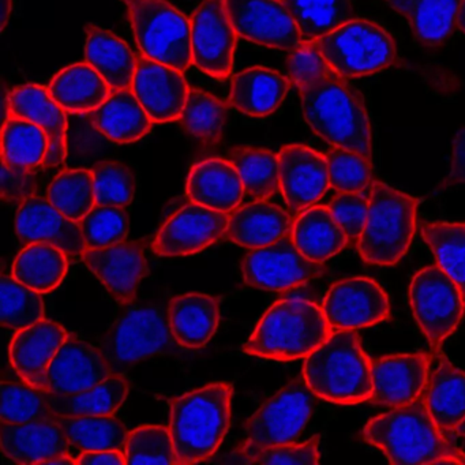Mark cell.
Wrapping results in <instances>:
<instances>
[{
    "label": "cell",
    "mask_w": 465,
    "mask_h": 465,
    "mask_svg": "<svg viewBox=\"0 0 465 465\" xmlns=\"http://www.w3.org/2000/svg\"><path fill=\"white\" fill-rule=\"evenodd\" d=\"M302 43H315L355 18L352 0H282Z\"/></svg>",
    "instance_id": "38"
},
{
    "label": "cell",
    "mask_w": 465,
    "mask_h": 465,
    "mask_svg": "<svg viewBox=\"0 0 465 465\" xmlns=\"http://www.w3.org/2000/svg\"><path fill=\"white\" fill-rule=\"evenodd\" d=\"M325 156L331 187L337 192L361 193L371 186V159L340 146H331Z\"/></svg>",
    "instance_id": "49"
},
{
    "label": "cell",
    "mask_w": 465,
    "mask_h": 465,
    "mask_svg": "<svg viewBox=\"0 0 465 465\" xmlns=\"http://www.w3.org/2000/svg\"><path fill=\"white\" fill-rule=\"evenodd\" d=\"M430 415L442 431L465 423V371L440 355L423 391Z\"/></svg>",
    "instance_id": "32"
},
{
    "label": "cell",
    "mask_w": 465,
    "mask_h": 465,
    "mask_svg": "<svg viewBox=\"0 0 465 465\" xmlns=\"http://www.w3.org/2000/svg\"><path fill=\"white\" fill-rule=\"evenodd\" d=\"M48 200L73 222H81L96 206L92 170H64L48 187Z\"/></svg>",
    "instance_id": "43"
},
{
    "label": "cell",
    "mask_w": 465,
    "mask_h": 465,
    "mask_svg": "<svg viewBox=\"0 0 465 465\" xmlns=\"http://www.w3.org/2000/svg\"><path fill=\"white\" fill-rule=\"evenodd\" d=\"M228 18L242 39L274 50L302 45L298 26L282 0H224Z\"/></svg>",
    "instance_id": "15"
},
{
    "label": "cell",
    "mask_w": 465,
    "mask_h": 465,
    "mask_svg": "<svg viewBox=\"0 0 465 465\" xmlns=\"http://www.w3.org/2000/svg\"><path fill=\"white\" fill-rule=\"evenodd\" d=\"M299 252L312 262L323 263L348 246V238L329 206H310L296 219L292 232Z\"/></svg>",
    "instance_id": "34"
},
{
    "label": "cell",
    "mask_w": 465,
    "mask_h": 465,
    "mask_svg": "<svg viewBox=\"0 0 465 465\" xmlns=\"http://www.w3.org/2000/svg\"><path fill=\"white\" fill-rule=\"evenodd\" d=\"M37 179L35 170L9 167L2 162V198L9 203H23L35 197Z\"/></svg>",
    "instance_id": "54"
},
{
    "label": "cell",
    "mask_w": 465,
    "mask_h": 465,
    "mask_svg": "<svg viewBox=\"0 0 465 465\" xmlns=\"http://www.w3.org/2000/svg\"><path fill=\"white\" fill-rule=\"evenodd\" d=\"M288 70L296 88L336 74L315 43H302L296 50L291 51Z\"/></svg>",
    "instance_id": "53"
},
{
    "label": "cell",
    "mask_w": 465,
    "mask_h": 465,
    "mask_svg": "<svg viewBox=\"0 0 465 465\" xmlns=\"http://www.w3.org/2000/svg\"><path fill=\"white\" fill-rule=\"evenodd\" d=\"M307 124L331 146L371 159V124L363 97L333 74L299 86Z\"/></svg>",
    "instance_id": "2"
},
{
    "label": "cell",
    "mask_w": 465,
    "mask_h": 465,
    "mask_svg": "<svg viewBox=\"0 0 465 465\" xmlns=\"http://www.w3.org/2000/svg\"><path fill=\"white\" fill-rule=\"evenodd\" d=\"M70 443V451H124L127 430L118 418L103 416H56Z\"/></svg>",
    "instance_id": "39"
},
{
    "label": "cell",
    "mask_w": 465,
    "mask_h": 465,
    "mask_svg": "<svg viewBox=\"0 0 465 465\" xmlns=\"http://www.w3.org/2000/svg\"><path fill=\"white\" fill-rule=\"evenodd\" d=\"M228 223L230 214L192 201L163 224L152 247L159 257L197 254L225 235Z\"/></svg>",
    "instance_id": "16"
},
{
    "label": "cell",
    "mask_w": 465,
    "mask_h": 465,
    "mask_svg": "<svg viewBox=\"0 0 465 465\" xmlns=\"http://www.w3.org/2000/svg\"><path fill=\"white\" fill-rule=\"evenodd\" d=\"M320 435L304 443H284L258 451L244 460L247 464L262 465H312L320 462Z\"/></svg>",
    "instance_id": "52"
},
{
    "label": "cell",
    "mask_w": 465,
    "mask_h": 465,
    "mask_svg": "<svg viewBox=\"0 0 465 465\" xmlns=\"http://www.w3.org/2000/svg\"><path fill=\"white\" fill-rule=\"evenodd\" d=\"M322 310L331 331H356L388 320L391 302L375 280L345 277L329 288Z\"/></svg>",
    "instance_id": "13"
},
{
    "label": "cell",
    "mask_w": 465,
    "mask_h": 465,
    "mask_svg": "<svg viewBox=\"0 0 465 465\" xmlns=\"http://www.w3.org/2000/svg\"><path fill=\"white\" fill-rule=\"evenodd\" d=\"M370 198L361 193H340L329 203L334 219L344 231L348 244L358 247L369 214Z\"/></svg>",
    "instance_id": "51"
},
{
    "label": "cell",
    "mask_w": 465,
    "mask_h": 465,
    "mask_svg": "<svg viewBox=\"0 0 465 465\" xmlns=\"http://www.w3.org/2000/svg\"><path fill=\"white\" fill-rule=\"evenodd\" d=\"M132 91L154 124H167L179 121L190 86L182 72L141 53Z\"/></svg>",
    "instance_id": "18"
},
{
    "label": "cell",
    "mask_w": 465,
    "mask_h": 465,
    "mask_svg": "<svg viewBox=\"0 0 465 465\" xmlns=\"http://www.w3.org/2000/svg\"><path fill=\"white\" fill-rule=\"evenodd\" d=\"M190 23L193 64L211 77H230L239 36L228 18L224 0H203Z\"/></svg>",
    "instance_id": "14"
},
{
    "label": "cell",
    "mask_w": 465,
    "mask_h": 465,
    "mask_svg": "<svg viewBox=\"0 0 465 465\" xmlns=\"http://www.w3.org/2000/svg\"><path fill=\"white\" fill-rule=\"evenodd\" d=\"M81 260L119 303L134 302L140 282L149 273L143 241H124L103 249H85Z\"/></svg>",
    "instance_id": "17"
},
{
    "label": "cell",
    "mask_w": 465,
    "mask_h": 465,
    "mask_svg": "<svg viewBox=\"0 0 465 465\" xmlns=\"http://www.w3.org/2000/svg\"><path fill=\"white\" fill-rule=\"evenodd\" d=\"M80 224L86 249H103L126 241L130 219L124 206L96 205Z\"/></svg>",
    "instance_id": "47"
},
{
    "label": "cell",
    "mask_w": 465,
    "mask_h": 465,
    "mask_svg": "<svg viewBox=\"0 0 465 465\" xmlns=\"http://www.w3.org/2000/svg\"><path fill=\"white\" fill-rule=\"evenodd\" d=\"M303 377L318 399L334 404H359L371 397L372 361L355 331H331L306 356Z\"/></svg>",
    "instance_id": "4"
},
{
    "label": "cell",
    "mask_w": 465,
    "mask_h": 465,
    "mask_svg": "<svg viewBox=\"0 0 465 465\" xmlns=\"http://www.w3.org/2000/svg\"><path fill=\"white\" fill-rule=\"evenodd\" d=\"M230 162L238 170L249 197L268 200L279 192V154L268 149L242 146L230 152Z\"/></svg>",
    "instance_id": "41"
},
{
    "label": "cell",
    "mask_w": 465,
    "mask_h": 465,
    "mask_svg": "<svg viewBox=\"0 0 465 465\" xmlns=\"http://www.w3.org/2000/svg\"><path fill=\"white\" fill-rule=\"evenodd\" d=\"M15 231L25 246L53 244L69 257H81L86 249L80 224L64 216L48 198L35 195L21 203L15 217Z\"/></svg>",
    "instance_id": "21"
},
{
    "label": "cell",
    "mask_w": 465,
    "mask_h": 465,
    "mask_svg": "<svg viewBox=\"0 0 465 465\" xmlns=\"http://www.w3.org/2000/svg\"><path fill=\"white\" fill-rule=\"evenodd\" d=\"M48 137L36 124L10 115L2 130V162L9 167L35 170L45 163Z\"/></svg>",
    "instance_id": "40"
},
{
    "label": "cell",
    "mask_w": 465,
    "mask_h": 465,
    "mask_svg": "<svg viewBox=\"0 0 465 465\" xmlns=\"http://www.w3.org/2000/svg\"><path fill=\"white\" fill-rule=\"evenodd\" d=\"M280 190L293 211H304L321 200L331 187L328 160L304 145L280 151Z\"/></svg>",
    "instance_id": "20"
},
{
    "label": "cell",
    "mask_w": 465,
    "mask_h": 465,
    "mask_svg": "<svg viewBox=\"0 0 465 465\" xmlns=\"http://www.w3.org/2000/svg\"><path fill=\"white\" fill-rule=\"evenodd\" d=\"M86 64H91L110 85L111 91L132 88L137 70V56L132 48L100 26H86Z\"/></svg>",
    "instance_id": "31"
},
{
    "label": "cell",
    "mask_w": 465,
    "mask_h": 465,
    "mask_svg": "<svg viewBox=\"0 0 465 465\" xmlns=\"http://www.w3.org/2000/svg\"><path fill=\"white\" fill-rule=\"evenodd\" d=\"M54 102L70 114H91L110 97L111 88L89 64L59 72L48 85Z\"/></svg>",
    "instance_id": "33"
},
{
    "label": "cell",
    "mask_w": 465,
    "mask_h": 465,
    "mask_svg": "<svg viewBox=\"0 0 465 465\" xmlns=\"http://www.w3.org/2000/svg\"><path fill=\"white\" fill-rule=\"evenodd\" d=\"M141 53L186 72L193 64L192 23L167 0H124Z\"/></svg>",
    "instance_id": "7"
},
{
    "label": "cell",
    "mask_w": 465,
    "mask_h": 465,
    "mask_svg": "<svg viewBox=\"0 0 465 465\" xmlns=\"http://www.w3.org/2000/svg\"><path fill=\"white\" fill-rule=\"evenodd\" d=\"M331 328L323 310L306 299H282L261 318L243 351L274 361L306 358L329 336Z\"/></svg>",
    "instance_id": "5"
},
{
    "label": "cell",
    "mask_w": 465,
    "mask_h": 465,
    "mask_svg": "<svg viewBox=\"0 0 465 465\" xmlns=\"http://www.w3.org/2000/svg\"><path fill=\"white\" fill-rule=\"evenodd\" d=\"M96 205L124 206L133 203L135 179L132 170L121 162H102L94 165Z\"/></svg>",
    "instance_id": "50"
},
{
    "label": "cell",
    "mask_w": 465,
    "mask_h": 465,
    "mask_svg": "<svg viewBox=\"0 0 465 465\" xmlns=\"http://www.w3.org/2000/svg\"><path fill=\"white\" fill-rule=\"evenodd\" d=\"M126 378L113 372L107 380L88 391L72 394L48 393V404L55 416L114 415L129 396Z\"/></svg>",
    "instance_id": "36"
},
{
    "label": "cell",
    "mask_w": 465,
    "mask_h": 465,
    "mask_svg": "<svg viewBox=\"0 0 465 465\" xmlns=\"http://www.w3.org/2000/svg\"><path fill=\"white\" fill-rule=\"evenodd\" d=\"M290 80L266 67H252L232 78L230 104L254 118L273 114L287 97Z\"/></svg>",
    "instance_id": "30"
},
{
    "label": "cell",
    "mask_w": 465,
    "mask_h": 465,
    "mask_svg": "<svg viewBox=\"0 0 465 465\" xmlns=\"http://www.w3.org/2000/svg\"><path fill=\"white\" fill-rule=\"evenodd\" d=\"M233 389L216 382L194 389L171 402L170 432L178 464L211 459L231 424Z\"/></svg>",
    "instance_id": "3"
},
{
    "label": "cell",
    "mask_w": 465,
    "mask_h": 465,
    "mask_svg": "<svg viewBox=\"0 0 465 465\" xmlns=\"http://www.w3.org/2000/svg\"><path fill=\"white\" fill-rule=\"evenodd\" d=\"M2 312L0 321L4 326L21 331L45 318V302L40 293L31 290L13 276L2 277Z\"/></svg>",
    "instance_id": "45"
},
{
    "label": "cell",
    "mask_w": 465,
    "mask_h": 465,
    "mask_svg": "<svg viewBox=\"0 0 465 465\" xmlns=\"http://www.w3.org/2000/svg\"><path fill=\"white\" fill-rule=\"evenodd\" d=\"M408 295L419 328L438 350L464 317L461 288L440 265L427 266L413 276Z\"/></svg>",
    "instance_id": "11"
},
{
    "label": "cell",
    "mask_w": 465,
    "mask_h": 465,
    "mask_svg": "<svg viewBox=\"0 0 465 465\" xmlns=\"http://www.w3.org/2000/svg\"><path fill=\"white\" fill-rule=\"evenodd\" d=\"M0 446L17 464L45 465L50 460L70 454L69 440L56 418L26 423L2 421Z\"/></svg>",
    "instance_id": "24"
},
{
    "label": "cell",
    "mask_w": 465,
    "mask_h": 465,
    "mask_svg": "<svg viewBox=\"0 0 465 465\" xmlns=\"http://www.w3.org/2000/svg\"><path fill=\"white\" fill-rule=\"evenodd\" d=\"M457 26L465 35V0H460L459 13H457Z\"/></svg>",
    "instance_id": "58"
},
{
    "label": "cell",
    "mask_w": 465,
    "mask_h": 465,
    "mask_svg": "<svg viewBox=\"0 0 465 465\" xmlns=\"http://www.w3.org/2000/svg\"><path fill=\"white\" fill-rule=\"evenodd\" d=\"M56 418L48 404V391L28 383L2 382V421L26 423Z\"/></svg>",
    "instance_id": "46"
},
{
    "label": "cell",
    "mask_w": 465,
    "mask_h": 465,
    "mask_svg": "<svg viewBox=\"0 0 465 465\" xmlns=\"http://www.w3.org/2000/svg\"><path fill=\"white\" fill-rule=\"evenodd\" d=\"M173 341L168 318L165 320L160 307L134 304L113 323L100 344V351L113 372H119L163 352Z\"/></svg>",
    "instance_id": "10"
},
{
    "label": "cell",
    "mask_w": 465,
    "mask_h": 465,
    "mask_svg": "<svg viewBox=\"0 0 465 465\" xmlns=\"http://www.w3.org/2000/svg\"><path fill=\"white\" fill-rule=\"evenodd\" d=\"M315 400L304 377L288 383L247 420L239 456L246 460L263 449L295 442L312 418Z\"/></svg>",
    "instance_id": "8"
},
{
    "label": "cell",
    "mask_w": 465,
    "mask_h": 465,
    "mask_svg": "<svg viewBox=\"0 0 465 465\" xmlns=\"http://www.w3.org/2000/svg\"><path fill=\"white\" fill-rule=\"evenodd\" d=\"M111 374L113 369L100 348L69 334L48 367L45 391L55 394L78 393L94 388Z\"/></svg>",
    "instance_id": "19"
},
{
    "label": "cell",
    "mask_w": 465,
    "mask_h": 465,
    "mask_svg": "<svg viewBox=\"0 0 465 465\" xmlns=\"http://www.w3.org/2000/svg\"><path fill=\"white\" fill-rule=\"evenodd\" d=\"M126 464H178L170 429L143 426L127 435Z\"/></svg>",
    "instance_id": "48"
},
{
    "label": "cell",
    "mask_w": 465,
    "mask_h": 465,
    "mask_svg": "<svg viewBox=\"0 0 465 465\" xmlns=\"http://www.w3.org/2000/svg\"><path fill=\"white\" fill-rule=\"evenodd\" d=\"M220 322V303L206 293L176 296L168 307L171 333L179 345L198 350L208 344Z\"/></svg>",
    "instance_id": "28"
},
{
    "label": "cell",
    "mask_w": 465,
    "mask_h": 465,
    "mask_svg": "<svg viewBox=\"0 0 465 465\" xmlns=\"http://www.w3.org/2000/svg\"><path fill=\"white\" fill-rule=\"evenodd\" d=\"M10 12H12V0H0V28H2V32H5L7 23H9Z\"/></svg>",
    "instance_id": "57"
},
{
    "label": "cell",
    "mask_w": 465,
    "mask_h": 465,
    "mask_svg": "<svg viewBox=\"0 0 465 465\" xmlns=\"http://www.w3.org/2000/svg\"><path fill=\"white\" fill-rule=\"evenodd\" d=\"M89 118L97 132L116 143L140 141L154 124L132 88L111 92L110 97L89 114Z\"/></svg>",
    "instance_id": "29"
},
{
    "label": "cell",
    "mask_w": 465,
    "mask_h": 465,
    "mask_svg": "<svg viewBox=\"0 0 465 465\" xmlns=\"http://www.w3.org/2000/svg\"><path fill=\"white\" fill-rule=\"evenodd\" d=\"M369 198L359 254L370 265H396L412 244L419 200L380 181L371 182Z\"/></svg>",
    "instance_id": "6"
},
{
    "label": "cell",
    "mask_w": 465,
    "mask_h": 465,
    "mask_svg": "<svg viewBox=\"0 0 465 465\" xmlns=\"http://www.w3.org/2000/svg\"><path fill=\"white\" fill-rule=\"evenodd\" d=\"M67 336L64 326L45 318L17 331L10 342L9 358L24 382L45 391L48 367Z\"/></svg>",
    "instance_id": "25"
},
{
    "label": "cell",
    "mask_w": 465,
    "mask_h": 465,
    "mask_svg": "<svg viewBox=\"0 0 465 465\" xmlns=\"http://www.w3.org/2000/svg\"><path fill=\"white\" fill-rule=\"evenodd\" d=\"M426 353H396L372 361V393L370 401L396 408L410 404L423 393L429 381Z\"/></svg>",
    "instance_id": "22"
},
{
    "label": "cell",
    "mask_w": 465,
    "mask_h": 465,
    "mask_svg": "<svg viewBox=\"0 0 465 465\" xmlns=\"http://www.w3.org/2000/svg\"><path fill=\"white\" fill-rule=\"evenodd\" d=\"M363 437L381 449L391 464H465V451L443 437L423 393L410 404L372 418L364 427Z\"/></svg>",
    "instance_id": "1"
},
{
    "label": "cell",
    "mask_w": 465,
    "mask_h": 465,
    "mask_svg": "<svg viewBox=\"0 0 465 465\" xmlns=\"http://www.w3.org/2000/svg\"><path fill=\"white\" fill-rule=\"evenodd\" d=\"M244 186L230 160L209 159L198 163L187 178V195L193 203L230 214L241 205Z\"/></svg>",
    "instance_id": "27"
},
{
    "label": "cell",
    "mask_w": 465,
    "mask_h": 465,
    "mask_svg": "<svg viewBox=\"0 0 465 465\" xmlns=\"http://www.w3.org/2000/svg\"><path fill=\"white\" fill-rule=\"evenodd\" d=\"M81 465H124L126 456L122 450H94L84 451L75 459Z\"/></svg>",
    "instance_id": "56"
},
{
    "label": "cell",
    "mask_w": 465,
    "mask_h": 465,
    "mask_svg": "<svg viewBox=\"0 0 465 465\" xmlns=\"http://www.w3.org/2000/svg\"><path fill=\"white\" fill-rule=\"evenodd\" d=\"M329 66L340 77L359 78L377 74L396 62V45L378 24L348 21L315 42Z\"/></svg>",
    "instance_id": "9"
},
{
    "label": "cell",
    "mask_w": 465,
    "mask_h": 465,
    "mask_svg": "<svg viewBox=\"0 0 465 465\" xmlns=\"http://www.w3.org/2000/svg\"><path fill=\"white\" fill-rule=\"evenodd\" d=\"M293 224L295 220L276 203L255 200L231 212L225 235L239 246L258 249L291 235Z\"/></svg>",
    "instance_id": "26"
},
{
    "label": "cell",
    "mask_w": 465,
    "mask_h": 465,
    "mask_svg": "<svg viewBox=\"0 0 465 465\" xmlns=\"http://www.w3.org/2000/svg\"><path fill=\"white\" fill-rule=\"evenodd\" d=\"M227 121V107L222 100L197 88H190L186 104L179 116L182 126L203 143L214 145L222 138Z\"/></svg>",
    "instance_id": "44"
},
{
    "label": "cell",
    "mask_w": 465,
    "mask_h": 465,
    "mask_svg": "<svg viewBox=\"0 0 465 465\" xmlns=\"http://www.w3.org/2000/svg\"><path fill=\"white\" fill-rule=\"evenodd\" d=\"M9 116H18L36 124L47 134L48 148L43 167L64 164L67 156V113L59 107L48 88L40 85L18 86L6 100Z\"/></svg>",
    "instance_id": "23"
},
{
    "label": "cell",
    "mask_w": 465,
    "mask_h": 465,
    "mask_svg": "<svg viewBox=\"0 0 465 465\" xmlns=\"http://www.w3.org/2000/svg\"><path fill=\"white\" fill-rule=\"evenodd\" d=\"M465 183V126L459 130L451 146L450 171L446 186Z\"/></svg>",
    "instance_id": "55"
},
{
    "label": "cell",
    "mask_w": 465,
    "mask_h": 465,
    "mask_svg": "<svg viewBox=\"0 0 465 465\" xmlns=\"http://www.w3.org/2000/svg\"><path fill=\"white\" fill-rule=\"evenodd\" d=\"M410 24L419 43L440 47L457 26L460 0H386Z\"/></svg>",
    "instance_id": "35"
},
{
    "label": "cell",
    "mask_w": 465,
    "mask_h": 465,
    "mask_svg": "<svg viewBox=\"0 0 465 465\" xmlns=\"http://www.w3.org/2000/svg\"><path fill=\"white\" fill-rule=\"evenodd\" d=\"M69 258L64 250L53 244H28L15 258L12 274L31 290L48 293L64 282L69 271Z\"/></svg>",
    "instance_id": "37"
},
{
    "label": "cell",
    "mask_w": 465,
    "mask_h": 465,
    "mask_svg": "<svg viewBox=\"0 0 465 465\" xmlns=\"http://www.w3.org/2000/svg\"><path fill=\"white\" fill-rule=\"evenodd\" d=\"M323 263L304 257L292 236L252 249L242 262L244 282L263 291H285L306 284L323 273Z\"/></svg>",
    "instance_id": "12"
},
{
    "label": "cell",
    "mask_w": 465,
    "mask_h": 465,
    "mask_svg": "<svg viewBox=\"0 0 465 465\" xmlns=\"http://www.w3.org/2000/svg\"><path fill=\"white\" fill-rule=\"evenodd\" d=\"M421 238L437 265L459 284L465 298V223H423Z\"/></svg>",
    "instance_id": "42"
}]
</instances>
